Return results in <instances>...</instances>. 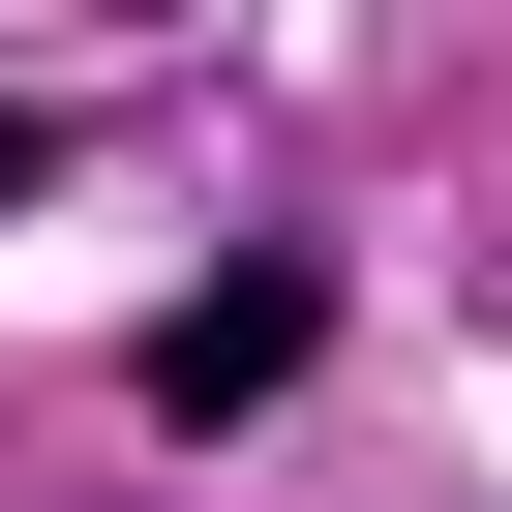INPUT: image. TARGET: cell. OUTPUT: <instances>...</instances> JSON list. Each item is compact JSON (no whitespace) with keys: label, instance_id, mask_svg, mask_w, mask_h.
<instances>
[{"label":"cell","instance_id":"cell-2","mask_svg":"<svg viewBox=\"0 0 512 512\" xmlns=\"http://www.w3.org/2000/svg\"><path fill=\"white\" fill-rule=\"evenodd\" d=\"M31 181H61V121H31V91H0V211H31Z\"/></svg>","mask_w":512,"mask_h":512},{"label":"cell","instance_id":"cell-1","mask_svg":"<svg viewBox=\"0 0 512 512\" xmlns=\"http://www.w3.org/2000/svg\"><path fill=\"white\" fill-rule=\"evenodd\" d=\"M302 332H332V272H302V241L181 272V302H151V422H272V392H302Z\"/></svg>","mask_w":512,"mask_h":512}]
</instances>
